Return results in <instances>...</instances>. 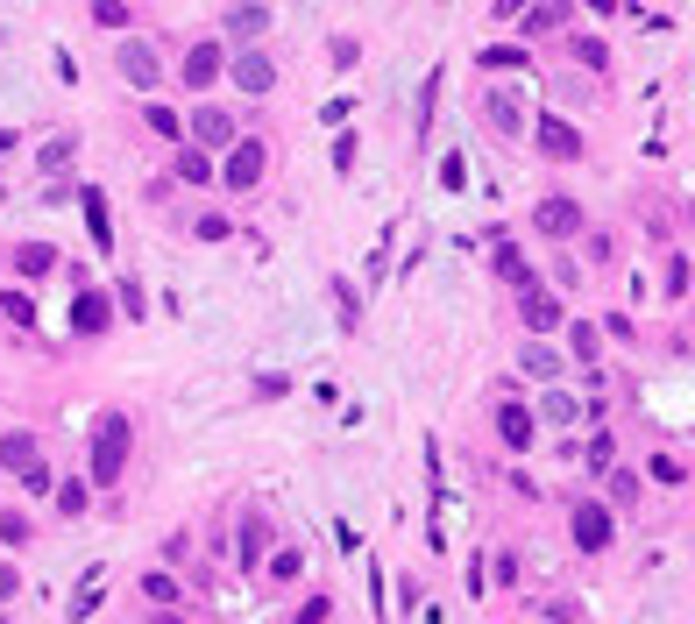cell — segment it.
<instances>
[{
  "instance_id": "obj_25",
  "label": "cell",
  "mask_w": 695,
  "mask_h": 624,
  "mask_svg": "<svg viewBox=\"0 0 695 624\" xmlns=\"http://www.w3.org/2000/svg\"><path fill=\"white\" fill-rule=\"evenodd\" d=\"M114 312H121V320H149V291H142L135 277H121V284H114Z\"/></svg>"
},
{
  "instance_id": "obj_14",
  "label": "cell",
  "mask_w": 695,
  "mask_h": 624,
  "mask_svg": "<svg viewBox=\"0 0 695 624\" xmlns=\"http://www.w3.org/2000/svg\"><path fill=\"white\" fill-rule=\"evenodd\" d=\"M497 440H504V447H532V440H539V412H525V405H497Z\"/></svg>"
},
{
  "instance_id": "obj_34",
  "label": "cell",
  "mask_w": 695,
  "mask_h": 624,
  "mask_svg": "<svg viewBox=\"0 0 695 624\" xmlns=\"http://www.w3.org/2000/svg\"><path fill=\"white\" fill-rule=\"evenodd\" d=\"M86 504H93L86 483H57V511H64V518H86Z\"/></svg>"
},
{
  "instance_id": "obj_7",
  "label": "cell",
  "mask_w": 695,
  "mask_h": 624,
  "mask_svg": "<svg viewBox=\"0 0 695 624\" xmlns=\"http://www.w3.org/2000/svg\"><path fill=\"white\" fill-rule=\"evenodd\" d=\"M532 227L547 234V242H568V234H582V199H568V192H547L532 206Z\"/></svg>"
},
{
  "instance_id": "obj_16",
  "label": "cell",
  "mask_w": 695,
  "mask_h": 624,
  "mask_svg": "<svg viewBox=\"0 0 695 624\" xmlns=\"http://www.w3.org/2000/svg\"><path fill=\"white\" fill-rule=\"evenodd\" d=\"M263 554H270V525H263V518H242V532H235V568H242V575L263 568Z\"/></svg>"
},
{
  "instance_id": "obj_2",
  "label": "cell",
  "mask_w": 695,
  "mask_h": 624,
  "mask_svg": "<svg viewBox=\"0 0 695 624\" xmlns=\"http://www.w3.org/2000/svg\"><path fill=\"white\" fill-rule=\"evenodd\" d=\"M263 178H270V142H263V135H235V142L220 149V185L235 192V199L256 192Z\"/></svg>"
},
{
  "instance_id": "obj_43",
  "label": "cell",
  "mask_w": 695,
  "mask_h": 624,
  "mask_svg": "<svg viewBox=\"0 0 695 624\" xmlns=\"http://www.w3.org/2000/svg\"><path fill=\"white\" fill-rule=\"evenodd\" d=\"M547 617H554V624H575V617H582V603H575V596H554V603H547Z\"/></svg>"
},
{
  "instance_id": "obj_42",
  "label": "cell",
  "mask_w": 695,
  "mask_h": 624,
  "mask_svg": "<svg viewBox=\"0 0 695 624\" xmlns=\"http://www.w3.org/2000/svg\"><path fill=\"white\" fill-rule=\"evenodd\" d=\"M334 171H341V178L355 171V135H334Z\"/></svg>"
},
{
  "instance_id": "obj_21",
  "label": "cell",
  "mask_w": 695,
  "mask_h": 624,
  "mask_svg": "<svg viewBox=\"0 0 695 624\" xmlns=\"http://www.w3.org/2000/svg\"><path fill=\"white\" fill-rule=\"evenodd\" d=\"M71 164H79V135H57V142L36 149V171H43V178H64Z\"/></svg>"
},
{
  "instance_id": "obj_19",
  "label": "cell",
  "mask_w": 695,
  "mask_h": 624,
  "mask_svg": "<svg viewBox=\"0 0 695 624\" xmlns=\"http://www.w3.org/2000/svg\"><path fill=\"white\" fill-rule=\"evenodd\" d=\"M483 114H490V128H497V135H525V107H518V100H511L504 86H490Z\"/></svg>"
},
{
  "instance_id": "obj_9",
  "label": "cell",
  "mask_w": 695,
  "mask_h": 624,
  "mask_svg": "<svg viewBox=\"0 0 695 624\" xmlns=\"http://www.w3.org/2000/svg\"><path fill=\"white\" fill-rule=\"evenodd\" d=\"M220 71H227V50H220V43H192V50H185V64H178L185 93H206V86H220Z\"/></svg>"
},
{
  "instance_id": "obj_33",
  "label": "cell",
  "mask_w": 695,
  "mask_h": 624,
  "mask_svg": "<svg viewBox=\"0 0 695 624\" xmlns=\"http://www.w3.org/2000/svg\"><path fill=\"white\" fill-rule=\"evenodd\" d=\"M483 71H525V50L518 43H490L483 50Z\"/></svg>"
},
{
  "instance_id": "obj_40",
  "label": "cell",
  "mask_w": 695,
  "mask_h": 624,
  "mask_svg": "<svg viewBox=\"0 0 695 624\" xmlns=\"http://www.w3.org/2000/svg\"><path fill=\"white\" fill-rule=\"evenodd\" d=\"M639 497V476H632V468H617V476H610V504H632Z\"/></svg>"
},
{
  "instance_id": "obj_17",
  "label": "cell",
  "mask_w": 695,
  "mask_h": 624,
  "mask_svg": "<svg viewBox=\"0 0 695 624\" xmlns=\"http://www.w3.org/2000/svg\"><path fill=\"white\" fill-rule=\"evenodd\" d=\"M8 256H15V277H29V284H43V277L57 270V249H50V242H15Z\"/></svg>"
},
{
  "instance_id": "obj_11",
  "label": "cell",
  "mask_w": 695,
  "mask_h": 624,
  "mask_svg": "<svg viewBox=\"0 0 695 624\" xmlns=\"http://www.w3.org/2000/svg\"><path fill=\"white\" fill-rule=\"evenodd\" d=\"M79 206H86V234H93V249L114 256V213H107V192L100 185H79Z\"/></svg>"
},
{
  "instance_id": "obj_35",
  "label": "cell",
  "mask_w": 695,
  "mask_h": 624,
  "mask_svg": "<svg viewBox=\"0 0 695 624\" xmlns=\"http://www.w3.org/2000/svg\"><path fill=\"white\" fill-rule=\"evenodd\" d=\"M192 234H199V242H227V234H235V220H227V213H199Z\"/></svg>"
},
{
  "instance_id": "obj_45",
  "label": "cell",
  "mask_w": 695,
  "mask_h": 624,
  "mask_svg": "<svg viewBox=\"0 0 695 624\" xmlns=\"http://www.w3.org/2000/svg\"><path fill=\"white\" fill-rule=\"evenodd\" d=\"M667 291H674V298L688 291V256H674V263H667Z\"/></svg>"
},
{
  "instance_id": "obj_22",
  "label": "cell",
  "mask_w": 695,
  "mask_h": 624,
  "mask_svg": "<svg viewBox=\"0 0 695 624\" xmlns=\"http://www.w3.org/2000/svg\"><path fill=\"white\" fill-rule=\"evenodd\" d=\"M518 369H525L532 383H561V376H568V369H561V355H554V348H539V341L518 355Z\"/></svg>"
},
{
  "instance_id": "obj_13",
  "label": "cell",
  "mask_w": 695,
  "mask_h": 624,
  "mask_svg": "<svg viewBox=\"0 0 695 624\" xmlns=\"http://www.w3.org/2000/svg\"><path fill=\"white\" fill-rule=\"evenodd\" d=\"M43 461V440L29 433V426H8V433H0V468H15V476H22V468H36Z\"/></svg>"
},
{
  "instance_id": "obj_36",
  "label": "cell",
  "mask_w": 695,
  "mask_h": 624,
  "mask_svg": "<svg viewBox=\"0 0 695 624\" xmlns=\"http://www.w3.org/2000/svg\"><path fill=\"white\" fill-rule=\"evenodd\" d=\"M93 610H100V575H86V582H79V596H71V624L93 617Z\"/></svg>"
},
{
  "instance_id": "obj_1",
  "label": "cell",
  "mask_w": 695,
  "mask_h": 624,
  "mask_svg": "<svg viewBox=\"0 0 695 624\" xmlns=\"http://www.w3.org/2000/svg\"><path fill=\"white\" fill-rule=\"evenodd\" d=\"M128 447H135V426H128V412H100L93 419V447H86V468H93V490H114L121 476H128Z\"/></svg>"
},
{
  "instance_id": "obj_4",
  "label": "cell",
  "mask_w": 695,
  "mask_h": 624,
  "mask_svg": "<svg viewBox=\"0 0 695 624\" xmlns=\"http://www.w3.org/2000/svg\"><path fill=\"white\" fill-rule=\"evenodd\" d=\"M532 142H539V156H547V164H582V128L575 121H561V114H539L532 121Z\"/></svg>"
},
{
  "instance_id": "obj_41",
  "label": "cell",
  "mask_w": 695,
  "mask_h": 624,
  "mask_svg": "<svg viewBox=\"0 0 695 624\" xmlns=\"http://www.w3.org/2000/svg\"><path fill=\"white\" fill-rule=\"evenodd\" d=\"M646 468H653V483H681V461H674V454H653Z\"/></svg>"
},
{
  "instance_id": "obj_32",
  "label": "cell",
  "mask_w": 695,
  "mask_h": 624,
  "mask_svg": "<svg viewBox=\"0 0 695 624\" xmlns=\"http://www.w3.org/2000/svg\"><path fill=\"white\" fill-rule=\"evenodd\" d=\"M305 575V554H298V546H277V554H270V582H298Z\"/></svg>"
},
{
  "instance_id": "obj_50",
  "label": "cell",
  "mask_w": 695,
  "mask_h": 624,
  "mask_svg": "<svg viewBox=\"0 0 695 624\" xmlns=\"http://www.w3.org/2000/svg\"><path fill=\"white\" fill-rule=\"evenodd\" d=\"M0 199H8V185H0Z\"/></svg>"
},
{
  "instance_id": "obj_23",
  "label": "cell",
  "mask_w": 695,
  "mask_h": 624,
  "mask_svg": "<svg viewBox=\"0 0 695 624\" xmlns=\"http://www.w3.org/2000/svg\"><path fill=\"white\" fill-rule=\"evenodd\" d=\"M142 121H149V135L185 142V114H178V107H164V100H149V107H142Z\"/></svg>"
},
{
  "instance_id": "obj_27",
  "label": "cell",
  "mask_w": 695,
  "mask_h": 624,
  "mask_svg": "<svg viewBox=\"0 0 695 624\" xmlns=\"http://www.w3.org/2000/svg\"><path fill=\"white\" fill-rule=\"evenodd\" d=\"M334 320H341L348 334L362 327V298H355V284H348V277H334Z\"/></svg>"
},
{
  "instance_id": "obj_18",
  "label": "cell",
  "mask_w": 695,
  "mask_h": 624,
  "mask_svg": "<svg viewBox=\"0 0 695 624\" xmlns=\"http://www.w3.org/2000/svg\"><path fill=\"white\" fill-rule=\"evenodd\" d=\"M497 277H504L511 291H532V284H539V270H532V256H525L518 242H497Z\"/></svg>"
},
{
  "instance_id": "obj_37",
  "label": "cell",
  "mask_w": 695,
  "mask_h": 624,
  "mask_svg": "<svg viewBox=\"0 0 695 624\" xmlns=\"http://www.w3.org/2000/svg\"><path fill=\"white\" fill-rule=\"evenodd\" d=\"M440 185H447V192L469 185V156H461V149H454V156H440Z\"/></svg>"
},
{
  "instance_id": "obj_38",
  "label": "cell",
  "mask_w": 695,
  "mask_h": 624,
  "mask_svg": "<svg viewBox=\"0 0 695 624\" xmlns=\"http://www.w3.org/2000/svg\"><path fill=\"white\" fill-rule=\"evenodd\" d=\"M568 50H575V64H589V71H603V64H610V50H603L596 36H575Z\"/></svg>"
},
{
  "instance_id": "obj_30",
  "label": "cell",
  "mask_w": 695,
  "mask_h": 624,
  "mask_svg": "<svg viewBox=\"0 0 695 624\" xmlns=\"http://www.w3.org/2000/svg\"><path fill=\"white\" fill-rule=\"evenodd\" d=\"M539 419H554V426H575V419H582V405L568 398V390H547V405H539Z\"/></svg>"
},
{
  "instance_id": "obj_47",
  "label": "cell",
  "mask_w": 695,
  "mask_h": 624,
  "mask_svg": "<svg viewBox=\"0 0 695 624\" xmlns=\"http://www.w3.org/2000/svg\"><path fill=\"white\" fill-rule=\"evenodd\" d=\"M15 142H22L15 128H0V156H15Z\"/></svg>"
},
{
  "instance_id": "obj_29",
  "label": "cell",
  "mask_w": 695,
  "mask_h": 624,
  "mask_svg": "<svg viewBox=\"0 0 695 624\" xmlns=\"http://www.w3.org/2000/svg\"><path fill=\"white\" fill-rule=\"evenodd\" d=\"M93 22L100 29H135V0H93Z\"/></svg>"
},
{
  "instance_id": "obj_6",
  "label": "cell",
  "mask_w": 695,
  "mask_h": 624,
  "mask_svg": "<svg viewBox=\"0 0 695 624\" xmlns=\"http://www.w3.org/2000/svg\"><path fill=\"white\" fill-rule=\"evenodd\" d=\"M227 78H235V86H242L249 100H263V93L277 86V64H270L256 43H235V57H227Z\"/></svg>"
},
{
  "instance_id": "obj_8",
  "label": "cell",
  "mask_w": 695,
  "mask_h": 624,
  "mask_svg": "<svg viewBox=\"0 0 695 624\" xmlns=\"http://www.w3.org/2000/svg\"><path fill=\"white\" fill-rule=\"evenodd\" d=\"M242 128H235V114H227V107H192V121H185V142H199V149H227V142H235Z\"/></svg>"
},
{
  "instance_id": "obj_44",
  "label": "cell",
  "mask_w": 695,
  "mask_h": 624,
  "mask_svg": "<svg viewBox=\"0 0 695 624\" xmlns=\"http://www.w3.org/2000/svg\"><path fill=\"white\" fill-rule=\"evenodd\" d=\"M298 624H327V596H305L298 603Z\"/></svg>"
},
{
  "instance_id": "obj_15",
  "label": "cell",
  "mask_w": 695,
  "mask_h": 624,
  "mask_svg": "<svg viewBox=\"0 0 695 624\" xmlns=\"http://www.w3.org/2000/svg\"><path fill=\"white\" fill-rule=\"evenodd\" d=\"M178 185H213L220 178V164H213V149H199V142H178Z\"/></svg>"
},
{
  "instance_id": "obj_3",
  "label": "cell",
  "mask_w": 695,
  "mask_h": 624,
  "mask_svg": "<svg viewBox=\"0 0 695 624\" xmlns=\"http://www.w3.org/2000/svg\"><path fill=\"white\" fill-rule=\"evenodd\" d=\"M114 71L128 78L135 93H157V86H164V57H157V43H142V36H121V50H114Z\"/></svg>"
},
{
  "instance_id": "obj_24",
  "label": "cell",
  "mask_w": 695,
  "mask_h": 624,
  "mask_svg": "<svg viewBox=\"0 0 695 624\" xmlns=\"http://www.w3.org/2000/svg\"><path fill=\"white\" fill-rule=\"evenodd\" d=\"M568 348H575V362H582V369H596V348H603V327H596V320H575V327H568Z\"/></svg>"
},
{
  "instance_id": "obj_48",
  "label": "cell",
  "mask_w": 695,
  "mask_h": 624,
  "mask_svg": "<svg viewBox=\"0 0 695 624\" xmlns=\"http://www.w3.org/2000/svg\"><path fill=\"white\" fill-rule=\"evenodd\" d=\"M589 8H596V15H617V0H589Z\"/></svg>"
},
{
  "instance_id": "obj_39",
  "label": "cell",
  "mask_w": 695,
  "mask_h": 624,
  "mask_svg": "<svg viewBox=\"0 0 695 624\" xmlns=\"http://www.w3.org/2000/svg\"><path fill=\"white\" fill-rule=\"evenodd\" d=\"M22 490H29V497H50V490H57V476H50V461H36V468H22Z\"/></svg>"
},
{
  "instance_id": "obj_31",
  "label": "cell",
  "mask_w": 695,
  "mask_h": 624,
  "mask_svg": "<svg viewBox=\"0 0 695 624\" xmlns=\"http://www.w3.org/2000/svg\"><path fill=\"white\" fill-rule=\"evenodd\" d=\"M142 596L157 603V610H171V603H178V582H171L164 568H149V575H142Z\"/></svg>"
},
{
  "instance_id": "obj_12",
  "label": "cell",
  "mask_w": 695,
  "mask_h": 624,
  "mask_svg": "<svg viewBox=\"0 0 695 624\" xmlns=\"http://www.w3.org/2000/svg\"><path fill=\"white\" fill-rule=\"evenodd\" d=\"M518 298H525V334H554V327L568 320V305H561L554 291H539V284H532V291H518Z\"/></svg>"
},
{
  "instance_id": "obj_26",
  "label": "cell",
  "mask_w": 695,
  "mask_h": 624,
  "mask_svg": "<svg viewBox=\"0 0 695 624\" xmlns=\"http://www.w3.org/2000/svg\"><path fill=\"white\" fill-rule=\"evenodd\" d=\"M0 320L29 334V327H36V298H29V291H0Z\"/></svg>"
},
{
  "instance_id": "obj_20",
  "label": "cell",
  "mask_w": 695,
  "mask_h": 624,
  "mask_svg": "<svg viewBox=\"0 0 695 624\" xmlns=\"http://www.w3.org/2000/svg\"><path fill=\"white\" fill-rule=\"evenodd\" d=\"M263 29H270V8H263V0H242V8L227 15V36H235V43H263Z\"/></svg>"
},
{
  "instance_id": "obj_5",
  "label": "cell",
  "mask_w": 695,
  "mask_h": 624,
  "mask_svg": "<svg viewBox=\"0 0 695 624\" xmlns=\"http://www.w3.org/2000/svg\"><path fill=\"white\" fill-rule=\"evenodd\" d=\"M114 320H121V312H114V298H107V291H93V284L71 291V334H79V341H100Z\"/></svg>"
},
{
  "instance_id": "obj_10",
  "label": "cell",
  "mask_w": 695,
  "mask_h": 624,
  "mask_svg": "<svg viewBox=\"0 0 695 624\" xmlns=\"http://www.w3.org/2000/svg\"><path fill=\"white\" fill-rule=\"evenodd\" d=\"M575 546H582V554H603V546H610V504H596V497H575Z\"/></svg>"
},
{
  "instance_id": "obj_28",
  "label": "cell",
  "mask_w": 695,
  "mask_h": 624,
  "mask_svg": "<svg viewBox=\"0 0 695 624\" xmlns=\"http://www.w3.org/2000/svg\"><path fill=\"white\" fill-rule=\"evenodd\" d=\"M29 539H36V525H29V511H0V546H15V554H22Z\"/></svg>"
},
{
  "instance_id": "obj_49",
  "label": "cell",
  "mask_w": 695,
  "mask_h": 624,
  "mask_svg": "<svg viewBox=\"0 0 695 624\" xmlns=\"http://www.w3.org/2000/svg\"><path fill=\"white\" fill-rule=\"evenodd\" d=\"M157 624H178V617H157Z\"/></svg>"
},
{
  "instance_id": "obj_46",
  "label": "cell",
  "mask_w": 695,
  "mask_h": 624,
  "mask_svg": "<svg viewBox=\"0 0 695 624\" xmlns=\"http://www.w3.org/2000/svg\"><path fill=\"white\" fill-rule=\"evenodd\" d=\"M15 589H22V582H15V568L0 561V603H15Z\"/></svg>"
}]
</instances>
